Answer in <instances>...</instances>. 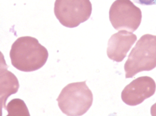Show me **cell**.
I'll list each match as a JSON object with an SVG mask.
<instances>
[{
	"mask_svg": "<svg viewBox=\"0 0 156 116\" xmlns=\"http://www.w3.org/2000/svg\"><path fill=\"white\" fill-rule=\"evenodd\" d=\"M156 84L151 77L143 76L133 80L125 87L121 98L129 106H136L155 94Z\"/></svg>",
	"mask_w": 156,
	"mask_h": 116,
	"instance_id": "obj_6",
	"label": "cell"
},
{
	"mask_svg": "<svg viewBox=\"0 0 156 116\" xmlns=\"http://www.w3.org/2000/svg\"><path fill=\"white\" fill-rule=\"evenodd\" d=\"M136 39V36L132 32L126 30H119L114 34L109 40L107 56L114 61L121 62L126 57Z\"/></svg>",
	"mask_w": 156,
	"mask_h": 116,
	"instance_id": "obj_7",
	"label": "cell"
},
{
	"mask_svg": "<svg viewBox=\"0 0 156 116\" xmlns=\"http://www.w3.org/2000/svg\"><path fill=\"white\" fill-rule=\"evenodd\" d=\"M1 109L5 108V103L9 97L17 93L19 88L17 77L11 72L2 66L1 71Z\"/></svg>",
	"mask_w": 156,
	"mask_h": 116,
	"instance_id": "obj_8",
	"label": "cell"
},
{
	"mask_svg": "<svg viewBox=\"0 0 156 116\" xmlns=\"http://www.w3.org/2000/svg\"><path fill=\"white\" fill-rule=\"evenodd\" d=\"M92 6L90 0H56L54 14L60 23L74 28L88 20Z\"/></svg>",
	"mask_w": 156,
	"mask_h": 116,
	"instance_id": "obj_4",
	"label": "cell"
},
{
	"mask_svg": "<svg viewBox=\"0 0 156 116\" xmlns=\"http://www.w3.org/2000/svg\"><path fill=\"white\" fill-rule=\"evenodd\" d=\"M109 20L117 30H126L134 32L140 25L141 10L130 0H116L110 8Z\"/></svg>",
	"mask_w": 156,
	"mask_h": 116,
	"instance_id": "obj_5",
	"label": "cell"
},
{
	"mask_svg": "<svg viewBox=\"0 0 156 116\" xmlns=\"http://www.w3.org/2000/svg\"><path fill=\"white\" fill-rule=\"evenodd\" d=\"M5 109L8 112L7 116H30L27 105L21 99L12 100Z\"/></svg>",
	"mask_w": 156,
	"mask_h": 116,
	"instance_id": "obj_9",
	"label": "cell"
},
{
	"mask_svg": "<svg viewBox=\"0 0 156 116\" xmlns=\"http://www.w3.org/2000/svg\"><path fill=\"white\" fill-rule=\"evenodd\" d=\"M9 55L12 65L20 71L26 72L40 69L48 57L46 48L30 36L17 39L11 46Z\"/></svg>",
	"mask_w": 156,
	"mask_h": 116,
	"instance_id": "obj_1",
	"label": "cell"
},
{
	"mask_svg": "<svg viewBox=\"0 0 156 116\" xmlns=\"http://www.w3.org/2000/svg\"><path fill=\"white\" fill-rule=\"evenodd\" d=\"M135 3L143 5H156V0H133Z\"/></svg>",
	"mask_w": 156,
	"mask_h": 116,
	"instance_id": "obj_10",
	"label": "cell"
},
{
	"mask_svg": "<svg viewBox=\"0 0 156 116\" xmlns=\"http://www.w3.org/2000/svg\"><path fill=\"white\" fill-rule=\"evenodd\" d=\"M156 67V36H141L132 49L124 64L126 78H131L139 72L152 70Z\"/></svg>",
	"mask_w": 156,
	"mask_h": 116,
	"instance_id": "obj_2",
	"label": "cell"
},
{
	"mask_svg": "<svg viewBox=\"0 0 156 116\" xmlns=\"http://www.w3.org/2000/svg\"><path fill=\"white\" fill-rule=\"evenodd\" d=\"M93 97L86 81L67 84L62 89L57 101L63 113L67 116H82L92 105Z\"/></svg>",
	"mask_w": 156,
	"mask_h": 116,
	"instance_id": "obj_3",
	"label": "cell"
},
{
	"mask_svg": "<svg viewBox=\"0 0 156 116\" xmlns=\"http://www.w3.org/2000/svg\"><path fill=\"white\" fill-rule=\"evenodd\" d=\"M151 114L152 116H156V103L151 106Z\"/></svg>",
	"mask_w": 156,
	"mask_h": 116,
	"instance_id": "obj_11",
	"label": "cell"
}]
</instances>
